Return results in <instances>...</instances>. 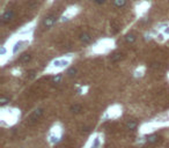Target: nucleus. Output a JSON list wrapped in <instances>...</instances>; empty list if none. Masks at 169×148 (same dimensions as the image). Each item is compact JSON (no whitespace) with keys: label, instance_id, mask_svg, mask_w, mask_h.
Listing matches in <instances>:
<instances>
[{"label":"nucleus","instance_id":"obj_18","mask_svg":"<svg viewBox=\"0 0 169 148\" xmlns=\"http://www.w3.org/2000/svg\"><path fill=\"white\" fill-rule=\"evenodd\" d=\"M0 102H1V105L3 107V105H6V104H7L8 102H9V100H8V98H6V97H2Z\"/></svg>","mask_w":169,"mask_h":148},{"label":"nucleus","instance_id":"obj_23","mask_svg":"<svg viewBox=\"0 0 169 148\" xmlns=\"http://www.w3.org/2000/svg\"><path fill=\"white\" fill-rule=\"evenodd\" d=\"M50 1H53V0H50Z\"/></svg>","mask_w":169,"mask_h":148},{"label":"nucleus","instance_id":"obj_12","mask_svg":"<svg viewBox=\"0 0 169 148\" xmlns=\"http://www.w3.org/2000/svg\"><path fill=\"white\" fill-rule=\"evenodd\" d=\"M77 73H78V70H77L75 67H70V68L66 71V74H67L69 76H74Z\"/></svg>","mask_w":169,"mask_h":148},{"label":"nucleus","instance_id":"obj_20","mask_svg":"<svg viewBox=\"0 0 169 148\" xmlns=\"http://www.w3.org/2000/svg\"><path fill=\"white\" fill-rule=\"evenodd\" d=\"M97 146H98V139L95 140V142H94V145L91 146V148H97Z\"/></svg>","mask_w":169,"mask_h":148},{"label":"nucleus","instance_id":"obj_14","mask_svg":"<svg viewBox=\"0 0 169 148\" xmlns=\"http://www.w3.org/2000/svg\"><path fill=\"white\" fill-rule=\"evenodd\" d=\"M158 139H159V137H158L157 134H153V136H150V137L147 138V142H148V144H153V142H157Z\"/></svg>","mask_w":169,"mask_h":148},{"label":"nucleus","instance_id":"obj_5","mask_svg":"<svg viewBox=\"0 0 169 148\" xmlns=\"http://www.w3.org/2000/svg\"><path fill=\"white\" fill-rule=\"evenodd\" d=\"M69 64H70V60H67V59H65V58H62V59H56V60H53L52 66H53V67H57V68H64V67H66Z\"/></svg>","mask_w":169,"mask_h":148},{"label":"nucleus","instance_id":"obj_10","mask_svg":"<svg viewBox=\"0 0 169 148\" xmlns=\"http://www.w3.org/2000/svg\"><path fill=\"white\" fill-rule=\"evenodd\" d=\"M30 59H31V56L28 54V53H24L20 57V63L21 64H27L28 61H30Z\"/></svg>","mask_w":169,"mask_h":148},{"label":"nucleus","instance_id":"obj_16","mask_svg":"<svg viewBox=\"0 0 169 148\" xmlns=\"http://www.w3.org/2000/svg\"><path fill=\"white\" fill-rule=\"evenodd\" d=\"M122 59V54L121 53H114L112 56H111V60L112 61H118V60H121Z\"/></svg>","mask_w":169,"mask_h":148},{"label":"nucleus","instance_id":"obj_13","mask_svg":"<svg viewBox=\"0 0 169 148\" xmlns=\"http://www.w3.org/2000/svg\"><path fill=\"white\" fill-rule=\"evenodd\" d=\"M71 111H72L73 114H79V112L81 111V105H80V104H74V105H72V107H71Z\"/></svg>","mask_w":169,"mask_h":148},{"label":"nucleus","instance_id":"obj_3","mask_svg":"<svg viewBox=\"0 0 169 148\" xmlns=\"http://www.w3.org/2000/svg\"><path fill=\"white\" fill-rule=\"evenodd\" d=\"M29 44V41L28 39H19L14 45H13V49H12V53L13 54H16L17 52H20L26 45Z\"/></svg>","mask_w":169,"mask_h":148},{"label":"nucleus","instance_id":"obj_9","mask_svg":"<svg viewBox=\"0 0 169 148\" xmlns=\"http://www.w3.org/2000/svg\"><path fill=\"white\" fill-rule=\"evenodd\" d=\"M125 41H126V43H129V44H133V43L137 41V36H136L134 34H127V35L125 36Z\"/></svg>","mask_w":169,"mask_h":148},{"label":"nucleus","instance_id":"obj_7","mask_svg":"<svg viewBox=\"0 0 169 148\" xmlns=\"http://www.w3.org/2000/svg\"><path fill=\"white\" fill-rule=\"evenodd\" d=\"M43 112H44V111H43V109H42V108L36 109V110L34 111V114L29 117V120H37V119H38V118L43 115Z\"/></svg>","mask_w":169,"mask_h":148},{"label":"nucleus","instance_id":"obj_22","mask_svg":"<svg viewBox=\"0 0 169 148\" xmlns=\"http://www.w3.org/2000/svg\"><path fill=\"white\" fill-rule=\"evenodd\" d=\"M77 1H80V0H77Z\"/></svg>","mask_w":169,"mask_h":148},{"label":"nucleus","instance_id":"obj_15","mask_svg":"<svg viewBox=\"0 0 169 148\" xmlns=\"http://www.w3.org/2000/svg\"><path fill=\"white\" fill-rule=\"evenodd\" d=\"M62 79H63L62 74H57L56 76H53V79H52V83H56V85H58V83L62 81Z\"/></svg>","mask_w":169,"mask_h":148},{"label":"nucleus","instance_id":"obj_2","mask_svg":"<svg viewBox=\"0 0 169 148\" xmlns=\"http://www.w3.org/2000/svg\"><path fill=\"white\" fill-rule=\"evenodd\" d=\"M78 7H75V6H71V7H69L66 10H65V13L62 15V17H60V21L62 22H64V21H69V20H71L77 13H78Z\"/></svg>","mask_w":169,"mask_h":148},{"label":"nucleus","instance_id":"obj_4","mask_svg":"<svg viewBox=\"0 0 169 148\" xmlns=\"http://www.w3.org/2000/svg\"><path fill=\"white\" fill-rule=\"evenodd\" d=\"M14 19V10L13 9H7L2 13L1 15V21L2 23H8Z\"/></svg>","mask_w":169,"mask_h":148},{"label":"nucleus","instance_id":"obj_8","mask_svg":"<svg viewBox=\"0 0 169 148\" xmlns=\"http://www.w3.org/2000/svg\"><path fill=\"white\" fill-rule=\"evenodd\" d=\"M127 0H112V5L116 7V8H123L125 7Z\"/></svg>","mask_w":169,"mask_h":148},{"label":"nucleus","instance_id":"obj_11","mask_svg":"<svg viewBox=\"0 0 169 148\" xmlns=\"http://www.w3.org/2000/svg\"><path fill=\"white\" fill-rule=\"evenodd\" d=\"M126 127H127L129 130H131V131H134V130L137 129V123H136L134 120H130V122H127Z\"/></svg>","mask_w":169,"mask_h":148},{"label":"nucleus","instance_id":"obj_19","mask_svg":"<svg viewBox=\"0 0 169 148\" xmlns=\"http://www.w3.org/2000/svg\"><path fill=\"white\" fill-rule=\"evenodd\" d=\"M163 35H169V25H166L163 28Z\"/></svg>","mask_w":169,"mask_h":148},{"label":"nucleus","instance_id":"obj_1","mask_svg":"<svg viewBox=\"0 0 169 148\" xmlns=\"http://www.w3.org/2000/svg\"><path fill=\"white\" fill-rule=\"evenodd\" d=\"M56 22H57V16L55 14H50L43 19L42 27H43V29H51Z\"/></svg>","mask_w":169,"mask_h":148},{"label":"nucleus","instance_id":"obj_17","mask_svg":"<svg viewBox=\"0 0 169 148\" xmlns=\"http://www.w3.org/2000/svg\"><path fill=\"white\" fill-rule=\"evenodd\" d=\"M94 3H96V5H104L105 2H107V0H91Z\"/></svg>","mask_w":169,"mask_h":148},{"label":"nucleus","instance_id":"obj_6","mask_svg":"<svg viewBox=\"0 0 169 148\" xmlns=\"http://www.w3.org/2000/svg\"><path fill=\"white\" fill-rule=\"evenodd\" d=\"M79 39H80L81 43H84V44H90L91 41H93V37H91V35L88 34V32H82V34H80Z\"/></svg>","mask_w":169,"mask_h":148},{"label":"nucleus","instance_id":"obj_21","mask_svg":"<svg viewBox=\"0 0 169 148\" xmlns=\"http://www.w3.org/2000/svg\"><path fill=\"white\" fill-rule=\"evenodd\" d=\"M89 131V129L88 127H82V132H84V133H87Z\"/></svg>","mask_w":169,"mask_h":148}]
</instances>
